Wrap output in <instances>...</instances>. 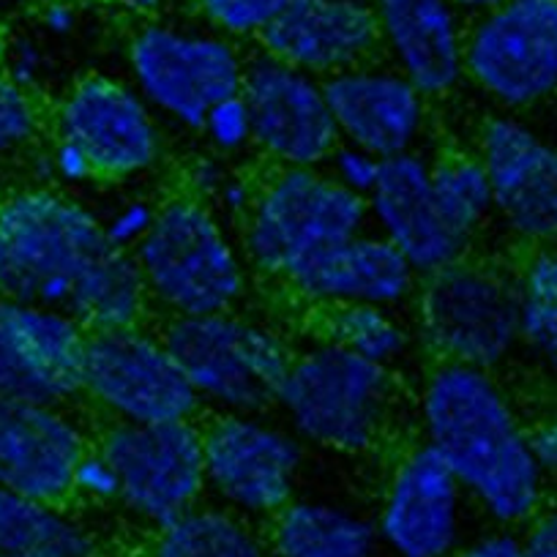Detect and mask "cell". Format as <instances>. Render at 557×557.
Segmentation results:
<instances>
[{
    "mask_svg": "<svg viewBox=\"0 0 557 557\" xmlns=\"http://www.w3.org/2000/svg\"><path fill=\"white\" fill-rule=\"evenodd\" d=\"M367 206L372 230L401 251L418 276L441 271L470 251L443 219L432 191L430 159L418 151L383 162V173L369 191Z\"/></svg>",
    "mask_w": 557,
    "mask_h": 557,
    "instance_id": "obj_22",
    "label": "cell"
},
{
    "mask_svg": "<svg viewBox=\"0 0 557 557\" xmlns=\"http://www.w3.org/2000/svg\"><path fill=\"white\" fill-rule=\"evenodd\" d=\"M432 191L437 208L448 227L468 246L475 235L495 216V197H492L490 175L481 164L479 153H446L430 162Z\"/></svg>",
    "mask_w": 557,
    "mask_h": 557,
    "instance_id": "obj_28",
    "label": "cell"
},
{
    "mask_svg": "<svg viewBox=\"0 0 557 557\" xmlns=\"http://www.w3.org/2000/svg\"><path fill=\"white\" fill-rule=\"evenodd\" d=\"M273 557H377L383 544L374 519L323 497H293L268 519Z\"/></svg>",
    "mask_w": 557,
    "mask_h": 557,
    "instance_id": "obj_24",
    "label": "cell"
},
{
    "mask_svg": "<svg viewBox=\"0 0 557 557\" xmlns=\"http://www.w3.org/2000/svg\"><path fill=\"white\" fill-rule=\"evenodd\" d=\"M418 339L437 363L492 372L519 347L517 271L459 257L418 278Z\"/></svg>",
    "mask_w": 557,
    "mask_h": 557,
    "instance_id": "obj_6",
    "label": "cell"
},
{
    "mask_svg": "<svg viewBox=\"0 0 557 557\" xmlns=\"http://www.w3.org/2000/svg\"><path fill=\"white\" fill-rule=\"evenodd\" d=\"M153 307L170 318L238 309L249 287L244 249L222 213L184 195L157 208L151 233L134 249Z\"/></svg>",
    "mask_w": 557,
    "mask_h": 557,
    "instance_id": "obj_3",
    "label": "cell"
},
{
    "mask_svg": "<svg viewBox=\"0 0 557 557\" xmlns=\"http://www.w3.org/2000/svg\"><path fill=\"white\" fill-rule=\"evenodd\" d=\"M14 50V30L7 20L0 17V69H7L9 58H12Z\"/></svg>",
    "mask_w": 557,
    "mask_h": 557,
    "instance_id": "obj_42",
    "label": "cell"
},
{
    "mask_svg": "<svg viewBox=\"0 0 557 557\" xmlns=\"http://www.w3.org/2000/svg\"><path fill=\"white\" fill-rule=\"evenodd\" d=\"M195 17L235 41H257L290 0H186Z\"/></svg>",
    "mask_w": 557,
    "mask_h": 557,
    "instance_id": "obj_32",
    "label": "cell"
},
{
    "mask_svg": "<svg viewBox=\"0 0 557 557\" xmlns=\"http://www.w3.org/2000/svg\"><path fill=\"white\" fill-rule=\"evenodd\" d=\"M85 339L66 312L0 296V396L45 407L83 399Z\"/></svg>",
    "mask_w": 557,
    "mask_h": 557,
    "instance_id": "obj_16",
    "label": "cell"
},
{
    "mask_svg": "<svg viewBox=\"0 0 557 557\" xmlns=\"http://www.w3.org/2000/svg\"><path fill=\"white\" fill-rule=\"evenodd\" d=\"M202 426L208 495L251 522H268L296 497L307 443L268 412H213Z\"/></svg>",
    "mask_w": 557,
    "mask_h": 557,
    "instance_id": "obj_9",
    "label": "cell"
},
{
    "mask_svg": "<svg viewBox=\"0 0 557 557\" xmlns=\"http://www.w3.org/2000/svg\"><path fill=\"white\" fill-rule=\"evenodd\" d=\"M418 271L377 230L350 235L318 255L307 257L282 282L318 309L347 304L399 307L416 296Z\"/></svg>",
    "mask_w": 557,
    "mask_h": 557,
    "instance_id": "obj_21",
    "label": "cell"
},
{
    "mask_svg": "<svg viewBox=\"0 0 557 557\" xmlns=\"http://www.w3.org/2000/svg\"><path fill=\"white\" fill-rule=\"evenodd\" d=\"M117 495H121V484H117L115 468L90 443V448L83 454L77 470H74V497L107 506V503H117Z\"/></svg>",
    "mask_w": 557,
    "mask_h": 557,
    "instance_id": "obj_36",
    "label": "cell"
},
{
    "mask_svg": "<svg viewBox=\"0 0 557 557\" xmlns=\"http://www.w3.org/2000/svg\"><path fill=\"white\" fill-rule=\"evenodd\" d=\"M52 137L88 159L96 181H132L162 159V126L153 107L132 83L88 74L52 107Z\"/></svg>",
    "mask_w": 557,
    "mask_h": 557,
    "instance_id": "obj_13",
    "label": "cell"
},
{
    "mask_svg": "<svg viewBox=\"0 0 557 557\" xmlns=\"http://www.w3.org/2000/svg\"><path fill=\"white\" fill-rule=\"evenodd\" d=\"M323 342L339 345L380 367H394L410 350V331L394 307L377 304H347V307L320 309Z\"/></svg>",
    "mask_w": 557,
    "mask_h": 557,
    "instance_id": "obj_29",
    "label": "cell"
},
{
    "mask_svg": "<svg viewBox=\"0 0 557 557\" xmlns=\"http://www.w3.org/2000/svg\"><path fill=\"white\" fill-rule=\"evenodd\" d=\"M255 45L320 79L383 55L374 0H290Z\"/></svg>",
    "mask_w": 557,
    "mask_h": 557,
    "instance_id": "obj_20",
    "label": "cell"
},
{
    "mask_svg": "<svg viewBox=\"0 0 557 557\" xmlns=\"http://www.w3.org/2000/svg\"><path fill=\"white\" fill-rule=\"evenodd\" d=\"M153 533L146 557H273L257 522L216 503H202Z\"/></svg>",
    "mask_w": 557,
    "mask_h": 557,
    "instance_id": "obj_27",
    "label": "cell"
},
{
    "mask_svg": "<svg viewBox=\"0 0 557 557\" xmlns=\"http://www.w3.org/2000/svg\"><path fill=\"white\" fill-rule=\"evenodd\" d=\"M465 77L506 112L557 96V0H503L465 28Z\"/></svg>",
    "mask_w": 557,
    "mask_h": 557,
    "instance_id": "obj_12",
    "label": "cell"
},
{
    "mask_svg": "<svg viewBox=\"0 0 557 557\" xmlns=\"http://www.w3.org/2000/svg\"><path fill=\"white\" fill-rule=\"evenodd\" d=\"M83 399L123 424L197 421L202 410L162 331L146 323L88 334Z\"/></svg>",
    "mask_w": 557,
    "mask_h": 557,
    "instance_id": "obj_10",
    "label": "cell"
},
{
    "mask_svg": "<svg viewBox=\"0 0 557 557\" xmlns=\"http://www.w3.org/2000/svg\"><path fill=\"white\" fill-rule=\"evenodd\" d=\"M323 83L342 143L383 162L418 151L426 128V96L399 69L372 61Z\"/></svg>",
    "mask_w": 557,
    "mask_h": 557,
    "instance_id": "obj_19",
    "label": "cell"
},
{
    "mask_svg": "<svg viewBox=\"0 0 557 557\" xmlns=\"http://www.w3.org/2000/svg\"><path fill=\"white\" fill-rule=\"evenodd\" d=\"M162 336L213 412L273 410L296 358L285 336L238 309L170 318Z\"/></svg>",
    "mask_w": 557,
    "mask_h": 557,
    "instance_id": "obj_5",
    "label": "cell"
},
{
    "mask_svg": "<svg viewBox=\"0 0 557 557\" xmlns=\"http://www.w3.org/2000/svg\"><path fill=\"white\" fill-rule=\"evenodd\" d=\"M380 45L426 99L448 96L465 77V23L451 0H374Z\"/></svg>",
    "mask_w": 557,
    "mask_h": 557,
    "instance_id": "obj_23",
    "label": "cell"
},
{
    "mask_svg": "<svg viewBox=\"0 0 557 557\" xmlns=\"http://www.w3.org/2000/svg\"><path fill=\"white\" fill-rule=\"evenodd\" d=\"M451 3L465 20H473V17H479V14L495 9L497 3H503V0H451Z\"/></svg>",
    "mask_w": 557,
    "mask_h": 557,
    "instance_id": "obj_41",
    "label": "cell"
},
{
    "mask_svg": "<svg viewBox=\"0 0 557 557\" xmlns=\"http://www.w3.org/2000/svg\"><path fill=\"white\" fill-rule=\"evenodd\" d=\"M94 446L115 468L121 484L117 506L148 528H168L206 503V457L202 426L197 421H110Z\"/></svg>",
    "mask_w": 557,
    "mask_h": 557,
    "instance_id": "obj_11",
    "label": "cell"
},
{
    "mask_svg": "<svg viewBox=\"0 0 557 557\" xmlns=\"http://www.w3.org/2000/svg\"><path fill=\"white\" fill-rule=\"evenodd\" d=\"M468 492L424 441L401 454L374 517L391 557H451L465 544Z\"/></svg>",
    "mask_w": 557,
    "mask_h": 557,
    "instance_id": "obj_17",
    "label": "cell"
},
{
    "mask_svg": "<svg viewBox=\"0 0 557 557\" xmlns=\"http://www.w3.org/2000/svg\"><path fill=\"white\" fill-rule=\"evenodd\" d=\"M451 557H524L522 539L511 528H497L459 546Z\"/></svg>",
    "mask_w": 557,
    "mask_h": 557,
    "instance_id": "obj_39",
    "label": "cell"
},
{
    "mask_svg": "<svg viewBox=\"0 0 557 557\" xmlns=\"http://www.w3.org/2000/svg\"><path fill=\"white\" fill-rule=\"evenodd\" d=\"M202 134L211 143L216 153H240L246 148H255L251 139V115L244 96L235 94L211 107V112L202 121Z\"/></svg>",
    "mask_w": 557,
    "mask_h": 557,
    "instance_id": "obj_33",
    "label": "cell"
},
{
    "mask_svg": "<svg viewBox=\"0 0 557 557\" xmlns=\"http://www.w3.org/2000/svg\"><path fill=\"white\" fill-rule=\"evenodd\" d=\"M0 557H96V539L69 506L0 486Z\"/></svg>",
    "mask_w": 557,
    "mask_h": 557,
    "instance_id": "obj_25",
    "label": "cell"
},
{
    "mask_svg": "<svg viewBox=\"0 0 557 557\" xmlns=\"http://www.w3.org/2000/svg\"><path fill=\"white\" fill-rule=\"evenodd\" d=\"M90 448L69 407L0 396V486L52 506H72L74 470Z\"/></svg>",
    "mask_w": 557,
    "mask_h": 557,
    "instance_id": "obj_18",
    "label": "cell"
},
{
    "mask_svg": "<svg viewBox=\"0 0 557 557\" xmlns=\"http://www.w3.org/2000/svg\"><path fill=\"white\" fill-rule=\"evenodd\" d=\"M25 3H30V7H41V3H47V0H25Z\"/></svg>",
    "mask_w": 557,
    "mask_h": 557,
    "instance_id": "obj_43",
    "label": "cell"
},
{
    "mask_svg": "<svg viewBox=\"0 0 557 557\" xmlns=\"http://www.w3.org/2000/svg\"><path fill=\"white\" fill-rule=\"evenodd\" d=\"M495 216L530 249L557 246V143L513 112L484 123L479 137Z\"/></svg>",
    "mask_w": 557,
    "mask_h": 557,
    "instance_id": "obj_15",
    "label": "cell"
},
{
    "mask_svg": "<svg viewBox=\"0 0 557 557\" xmlns=\"http://www.w3.org/2000/svg\"><path fill=\"white\" fill-rule=\"evenodd\" d=\"M528 443L535 468L541 470L546 484L557 481V416L541 418L539 424L528 426Z\"/></svg>",
    "mask_w": 557,
    "mask_h": 557,
    "instance_id": "obj_38",
    "label": "cell"
},
{
    "mask_svg": "<svg viewBox=\"0 0 557 557\" xmlns=\"http://www.w3.org/2000/svg\"><path fill=\"white\" fill-rule=\"evenodd\" d=\"M101 216L52 186L0 189V296L66 312L110 251Z\"/></svg>",
    "mask_w": 557,
    "mask_h": 557,
    "instance_id": "obj_2",
    "label": "cell"
},
{
    "mask_svg": "<svg viewBox=\"0 0 557 557\" xmlns=\"http://www.w3.org/2000/svg\"><path fill=\"white\" fill-rule=\"evenodd\" d=\"M418 418L426 446L497 528H524L546 506L528 426L495 374L437 363L421 388Z\"/></svg>",
    "mask_w": 557,
    "mask_h": 557,
    "instance_id": "obj_1",
    "label": "cell"
},
{
    "mask_svg": "<svg viewBox=\"0 0 557 557\" xmlns=\"http://www.w3.org/2000/svg\"><path fill=\"white\" fill-rule=\"evenodd\" d=\"M394 405V372L331 342L296 352L276 401L282 421L307 446L334 454L377 446Z\"/></svg>",
    "mask_w": 557,
    "mask_h": 557,
    "instance_id": "obj_4",
    "label": "cell"
},
{
    "mask_svg": "<svg viewBox=\"0 0 557 557\" xmlns=\"http://www.w3.org/2000/svg\"><path fill=\"white\" fill-rule=\"evenodd\" d=\"M524 557H557V503H546L519 533Z\"/></svg>",
    "mask_w": 557,
    "mask_h": 557,
    "instance_id": "obj_37",
    "label": "cell"
},
{
    "mask_svg": "<svg viewBox=\"0 0 557 557\" xmlns=\"http://www.w3.org/2000/svg\"><path fill=\"white\" fill-rule=\"evenodd\" d=\"M246 52L200 17L168 14L137 20L128 36V74L153 112L200 132L202 121L227 96L240 94Z\"/></svg>",
    "mask_w": 557,
    "mask_h": 557,
    "instance_id": "obj_7",
    "label": "cell"
},
{
    "mask_svg": "<svg viewBox=\"0 0 557 557\" xmlns=\"http://www.w3.org/2000/svg\"><path fill=\"white\" fill-rule=\"evenodd\" d=\"M519 347L557 372V246L530 249L517 271Z\"/></svg>",
    "mask_w": 557,
    "mask_h": 557,
    "instance_id": "obj_30",
    "label": "cell"
},
{
    "mask_svg": "<svg viewBox=\"0 0 557 557\" xmlns=\"http://www.w3.org/2000/svg\"><path fill=\"white\" fill-rule=\"evenodd\" d=\"M325 170H329L345 189L356 191L358 197L367 200L369 191L377 186L380 173H383V159L363 151V148L350 146V143H339L336 151L331 153L329 162H325Z\"/></svg>",
    "mask_w": 557,
    "mask_h": 557,
    "instance_id": "obj_35",
    "label": "cell"
},
{
    "mask_svg": "<svg viewBox=\"0 0 557 557\" xmlns=\"http://www.w3.org/2000/svg\"><path fill=\"white\" fill-rule=\"evenodd\" d=\"M96 7L110 9V12L126 14V17H159V14H168L173 9V3L178 0H90Z\"/></svg>",
    "mask_w": 557,
    "mask_h": 557,
    "instance_id": "obj_40",
    "label": "cell"
},
{
    "mask_svg": "<svg viewBox=\"0 0 557 557\" xmlns=\"http://www.w3.org/2000/svg\"><path fill=\"white\" fill-rule=\"evenodd\" d=\"M52 137V107L39 85L23 83L0 69V170L28 164L39 170Z\"/></svg>",
    "mask_w": 557,
    "mask_h": 557,
    "instance_id": "obj_31",
    "label": "cell"
},
{
    "mask_svg": "<svg viewBox=\"0 0 557 557\" xmlns=\"http://www.w3.org/2000/svg\"><path fill=\"white\" fill-rule=\"evenodd\" d=\"M240 96L255 148L276 168H325L342 143L323 79L260 47L246 52Z\"/></svg>",
    "mask_w": 557,
    "mask_h": 557,
    "instance_id": "obj_14",
    "label": "cell"
},
{
    "mask_svg": "<svg viewBox=\"0 0 557 557\" xmlns=\"http://www.w3.org/2000/svg\"><path fill=\"white\" fill-rule=\"evenodd\" d=\"M157 208L146 200H126L117 208H112L107 216H101V230L112 249L117 251H134L143 238L151 233L153 219H157Z\"/></svg>",
    "mask_w": 557,
    "mask_h": 557,
    "instance_id": "obj_34",
    "label": "cell"
},
{
    "mask_svg": "<svg viewBox=\"0 0 557 557\" xmlns=\"http://www.w3.org/2000/svg\"><path fill=\"white\" fill-rule=\"evenodd\" d=\"M369 227L367 200L325 168H278L257 186L240 249L262 276L285 278L307 257Z\"/></svg>",
    "mask_w": 557,
    "mask_h": 557,
    "instance_id": "obj_8",
    "label": "cell"
},
{
    "mask_svg": "<svg viewBox=\"0 0 557 557\" xmlns=\"http://www.w3.org/2000/svg\"><path fill=\"white\" fill-rule=\"evenodd\" d=\"M151 307L146 278L134 251L110 249L83 278L69 307V318L94 334V331L143 325Z\"/></svg>",
    "mask_w": 557,
    "mask_h": 557,
    "instance_id": "obj_26",
    "label": "cell"
}]
</instances>
